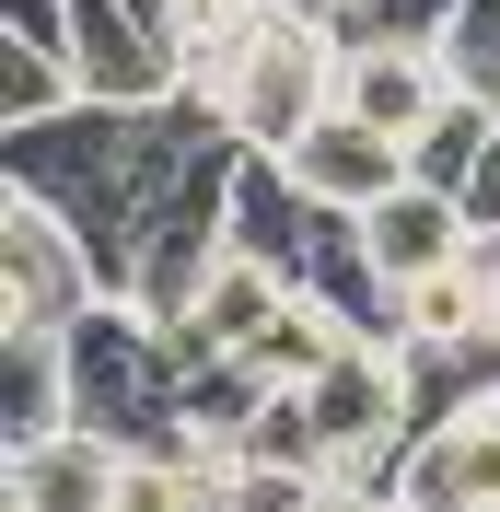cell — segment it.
I'll use <instances>...</instances> for the list:
<instances>
[{
  "mask_svg": "<svg viewBox=\"0 0 500 512\" xmlns=\"http://www.w3.org/2000/svg\"><path fill=\"white\" fill-rule=\"evenodd\" d=\"M233 152L245 140H233L221 94L210 82H175L152 105H70L47 128H0V187H35L47 210H70L94 233V256H105V291H128L140 245L175 210H198L233 175Z\"/></svg>",
  "mask_w": 500,
  "mask_h": 512,
  "instance_id": "cell-1",
  "label": "cell"
},
{
  "mask_svg": "<svg viewBox=\"0 0 500 512\" xmlns=\"http://www.w3.org/2000/svg\"><path fill=\"white\" fill-rule=\"evenodd\" d=\"M187 373H198V361L175 350L128 291H105L94 315L70 326V419L105 431L117 454H128V443H175V431H187Z\"/></svg>",
  "mask_w": 500,
  "mask_h": 512,
  "instance_id": "cell-2",
  "label": "cell"
},
{
  "mask_svg": "<svg viewBox=\"0 0 500 512\" xmlns=\"http://www.w3.org/2000/svg\"><path fill=\"white\" fill-rule=\"evenodd\" d=\"M338 70H349V47L326 24H303V12H256V24L233 35L210 70H187V82L221 94V117H233L245 152H291L314 117H338Z\"/></svg>",
  "mask_w": 500,
  "mask_h": 512,
  "instance_id": "cell-3",
  "label": "cell"
},
{
  "mask_svg": "<svg viewBox=\"0 0 500 512\" xmlns=\"http://www.w3.org/2000/svg\"><path fill=\"white\" fill-rule=\"evenodd\" d=\"M105 303V256L94 233L47 210L35 187H0V326H35V338H70V326Z\"/></svg>",
  "mask_w": 500,
  "mask_h": 512,
  "instance_id": "cell-4",
  "label": "cell"
},
{
  "mask_svg": "<svg viewBox=\"0 0 500 512\" xmlns=\"http://www.w3.org/2000/svg\"><path fill=\"white\" fill-rule=\"evenodd\" d=\"M396 512H500V384H477L396 454Z\"/></svg>",
  "mask_w": 500,
  "mask_h": 512,
  "instance_id": "cell-5",
  "label": "cell"
},
{
  "mask_svg": "<svg viewBox=\"0 0 500 512\" xmlns=\"http://www.w3.org/2000/svg\"><path fill=\"white\" fill-rule=\"evenodd\" d=\"M291 187L314 198V210H349V222H361V210H373V198H396L407 175H419V163H407V140H384V128H361L338 105V117H314L303 140H291Z\"/></svg>",
  "mask_w": 500,
  "mask_h": 512,
  "instance_id": "cell-6",
  "label": "cell"
},
{
  "mask_svg": "<svg viewBox=\"0 0 500 512\" xmlns=\"http://www.w3.org/2000/svg\"><path fill=\"white\" fill-rule=\"evenodd\" d=\"M338 105H349L361 128H384V140H419V128L454 105V82H442V59L419 47V35H373V47H349Z\"/></svg>",
  "mask_w": 500,
  "mask_h": 512,
  "instance_id": "cell-7",
  "label": "cell"
},
{
  "mask_svg": "<svg viewBox=\"0 0 500 512\" xmlns=\"http://www.w3.org/2000/svg\"><path fill=\"white\" fill-rule=\"evenodd\" d=\"M361 245H373L384 280H431V268L477 256V222H466V198H454V187H419V175H407L396 198L361 210Z\"/></svg>",
  "mask_w": 500,
  "mask_h": 512,
  "instance_id": "cell-8",
  "label": "cell"
},
{
  "mask_svg": "<svg viewBox=\"0 0 500 512\" xmlns=\"http://www.w3.org/2000/svg\"><path fill=\"white\" fill-rule=\"evenodd\" d=\"M117 501V443L105 431H47L0 454V512H105Z\"/></svg>",
  "mask_w": 500,
  "mask_h": 512,
  "instance_id": "cell-9",
  "label": "cell"
},
{
  "mask_svg": "<svg viewBox=\"0 0 500 512\" xmlns=\"http://www.w3.org/2000/svg\"><path fill=\"white\" fill-rule=\"evenodd\" d=\"M47 431H82V419H70V338L0 326V454L47 443Z\"/></svg>",
  "mask_w": 500,
  "mask_h": 512,
  "instance_id": "cell-10",
  "label": "cell"
},
{
  "mask_svg": "<svg viewBox=\"0 0 500 512\" xmlns=\"http://www.w3.org/2000/svg\"><path fill=\"white\" fill-rule=\"evenodd\" d=\"M280 303H291V280L280 268H256V256H221L210 268V291H198V315H187V361H245L268 326H280Z\"/></svg>",
  "mask_w": 500,
  "mask_h": 512,
  "instance_id": "cell-11",
  "label": "cell"
},
{
  "mask_svg": "<svg viewBox=\"0 0 500 512\" xmlns=\"http://www.w3.org/2000/svg\"><path fill=\"white\" fill-rule=\"evenodd\" d=\"M396 338H407V350H466V361H489L477 256H454V268H431V280H396Z\"/></svg>",
  "mask_w": 500,
  "mask_h": 512,
  "instance_id": "cell-12",
  "label": "cell"
},
{
  "mask_svg": "<svg viewBox=\"0 0 500 512\" xmlns=\"http://www.w3.org/2000/svg\"><path fill=\"white\" fill-rule=\"evenodd\" d=\"M338 350H361V326H349L338 303H326V291H291V303H280V326H268V338H256L245 361H256L268 384H314Z\"/></svg>",
  "mask_w": 500,
  "mask_h": 512,
  "instance_id": "cell-13",
  "label": "cell"
},
{
  "mask_svg": "<svg viewBox=\"0 0 500 512\" xmlns=\"http://www.w3.org/2000/svg\"><path fill=\"white\" fill-rule=\"evenodd\" d=\"M70 105H94L82 94V59L12 47V35H0V128H47V117H70Z\"/></svg>",
  "mask_w": 500,
  "mask_h": 512,
  "instance_id": "cell-14",
  "label": "cell"
},
{
  "mask_svg": "<svg viewBox=\"0 0 500 512\" xmlns=\"http://www.w3.org/2000/svg\"><path fill=\"white\" fill-rule=\"evenodd\" d=\"M431 59H442V82H454L466 105L500 117V0H454L442 35H431Z\"/></svg>",
  "mask_w": 500,
  "mask_h": 512,
  "instance_id": "cell-15",
  "label": "cell"
},
{
  "mask_svg": "<svg viewBox=\"0 0 500 512\" xmlns=\"http://www.w3.org/2000/svg\"><path fill=\"white\" fill-rule=\"evenodd\" d=\"M245 454L256 466H280V478H326V443H314V408H303V384H268V408L245 419Z\"/></svg>",
  "mask_w": 500,
  "mask_h": 512,
  "instance_id": "cell-16",
  "label": "cell"
},
{
  "mask_svg": "<svg viewBox=\"0 0 500 512\" xmlns=\"http://www.w3.org/2000/svg\"><path fill=\"white\" fill-rule=\"evenodd\" d=\"M256 408H268V373H256V361H198L187 373V431H233V443H245Z\"/></svg>",
  "mask_w": 500,
  "mask_h": 512,
  "instance_id": "cell-17",
  "label": "cell"
},
{
  "mask_svg": "<svg viewBox=\"0 0 500 512\" xmlns=\"http://www.w3.org/2000/svg\"><path fill=\"white\" fill-rule=\"evenodd\" d=\"M105 512H198L187 454H175V443H128L117 454V501H105Z\"/></svg>",
  "mask_w": 500,
  "mask_h": 512,
  "instance_id": "cell-18",
  "label": "cell"
},
{
  "mask_svg": "<svg viewBox=\"0 0 500 512\" xmlns=\"http://www.w3.org/2000/svg\"><path fill=\"white\" fill-rule=\"evenodd\" d=\"M477 152H489V105H466V94H454L431 128H419V140H407L419 187H466V163H477Z\"/></svg>",
  "mask_w": 500,
  "mask_h": 512,
  "instance_id": "cell-19",
  "label": "cell"
},
{
  "mask_svg": "<svg viewBox=\"0 0 500 512\" xmlns=\"http://www.w3.org/2000/svg\"><path fill=\"white\" fill-rule=\"evenodd\" d=\"M0 35H12V47H59V59H70V0H0Z\"/></svg>",
  "mask_w": 500,
  "mask_h": 512,
  "instance_id": "cell-20",
  "label": "cell"
},
{
  "mask_svg": "<svg viewBox=\"0 0 500 512\" xmlns=\"http://www.w3.org/2000/svg\"><path fill=\"white\" fill-rule=\"evenodd\" d=\"M454 198H466V222H477V245H489V233H500V117H489V152L466 163V187H454Z\"/></svg>",
  "mask_w": 500,
  "mask_h": 512,
  "instance_id": "cell-21",
  "label": "cell"
},
{
  "mask_svg": "<svg viewBox=\"0 0 500 512\" xmlns=\"http://www.w3.org/2000/svg\"><path fill=\"white\" fill-rule=\"evenodd\" d=\"M477 315H489V361H500V233L477 245Z\"/></svg>",
  "mask_w": 500,
  "mask_h": 512,
  "instance_id": "cell-22",
  "label": "cell"
},
{
  "mask_svg": "<svg viewBox=\"0 0 500 512\" xmlns=\"http://www.w3.org/2000/svg\"><path fill=\"white\" fill-rule=\"evenodd\" d=\"M303 512H396V501H373V489H338V478H326V489H303Z\"/></svg>",
  "mask_w": 500,
  "mask_h": 512,
  "instance_id": "cell-23",
  "label": "cell"
}]
</instances>
